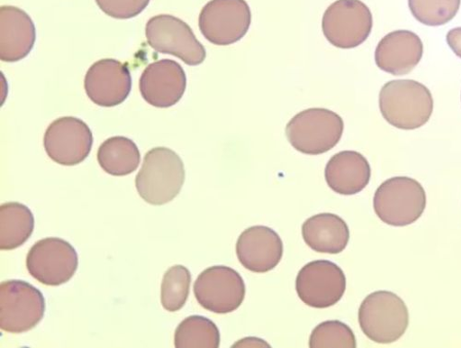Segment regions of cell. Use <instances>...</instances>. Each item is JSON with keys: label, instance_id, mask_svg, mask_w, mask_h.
Segmentation results:
<instances>
[{"label": "cell", "instance_id": "1", "mask_svg": "<svg viewBox=\"0 0 461 348\" xmlns=\"http://www.w3.org/2000/svg\"><path fill=\"white\" fill-rule=\"evenodd\" d=\"M379 108L391 125L411 131L429 123L434 110L432 94L413 80H396L384 86L379 94Z\"/></svg>", "mask_w": 461, "mask_h": 348}, {"label": "cell", "instance_id": "2", "mask_svg": "<svg viewBox=\"0 0 461 348\" xmlns=\"http://www.w3.org/2000/svg\"><path fill=\"white\" fill-rule=\"evenodd\" d=\"M185 179V166L178 154L171 149L157 147L145 154L135 184L146 203L164 206L179 195Z\"/></svg>", "mask_w": 461, "mask_h": 348}, {"label": "cell", "instance_id": "3", "mask_svg": "<svg viewBox=\"0 0 461 348\" xmlns=\"http://www.w3.org/2000/svg\"><path fill=\"white\" fill-rule=\"evenodd\" d=\"M427 207L425 188L415 179L395 177L383 182L374 197V210L378 218L393 226H406L416 222Z\"/></svg>", "mask_w": 461, "mask_h": 348}, {"label": "cell", "instance_id": "4", "mask_svg": "<svg viewBox=\"0 0 461 348\" xmlns=\"http://www.w3.org/2000/svg\"><path fill=\"white\" fill-rule=\"evenodd\" d=\"M343 131L344 124L338 114L316 107L295 114L286 126V136L295 150L319 156L339 143Z\"/></svg>", "mask_w": 461, "mask_h": 348}, {"label": "cell", "instance_id": "5", "mask_svg": "<svg viewBox=\"0 0 461 348\" xmlns=\"http://www.w3.org/2000/svg\"><path fill=\"white\" fill-rule=\"evenodd\" d=\"M358 320L363 333L378 343L398 341L409 326L404 301L390 291H375L362 302Z\"/></svg>", "mask_w": 461, "mask_h": 348}, {"label": "cell", "instance_id": "6", "mask_svg": "<svg viewBox=\"0 0 461 348\" xmlns=\"http://www.w3.org/2000/svg\"><path fill=\"white\" fill-rule=\"evenodd\" d=\"M46 299L43 293L22 280L0 285V328L12 334L33 329L44 318Z\"/></svg>", "mask_w": 461, "mask_h": 348}, {"label": "cell", "instance_id": "7", "mask_svg": "<svg viewBox=\"0 0 461 348\" xmlns=\"http://www.w3.org/2000/svg\"><path fill=\"white\" fill-rule=\"evenodd\" d=\"M149 46L158 53L172 55L189 66H198L206 59V50L184 21L172 15L149 19L145 28Z\"/></svg>", "mask_w": 461, "mask_h": 348}, {"label": "cell", "instance_id": "8", "mask_svg": "<svg viewBox=\"0 0 461 348\" xmlns=\"http://www.w3.org/2000/svg\"><path fill=\"white\" fill-rule=\"evenodd\" d=\"M373 28L369 8L360 0H337L325 12L322 30L334 47L350 50L362 45Z\"/></svg>", "mask_w": 461, "mask_h": 348}, {"label": "cell", "instance_id": "9", "mask_svg": "<svg viewBox=\"0 0 461 348\" xmlns=\"http://www.w3.org/2000/svg\"><path fill=\"white\" fill-rule=\"evenodd\" d=\"M246 0H212L201 12L199 27L215 46L233 45L242 40L251 24Z\"/></svg>", "mask_w": 461, "mask_h": 348}, {"label": "cell", "instance_id": "10", "mask_svg": "<svg viewBox=\"0 0 461 348\" xmlns=\"http://www.w3.org/2000/svg\"><path fill=\"white\" fill-rule=\"evenodd\" d=\"M78 266V253L70 243L59 238L37 242L26 258L29 274L38 282L50 287L68 283Z\"/></svg>", "mask_w": 461, "mask_h": 348}, {"label": "cell", "instance_id": "11", "mask_svg": "<svg viewBox=\"0 0 461 348\" xmlns=\"http://www.w3.org/2000/svg\"><path fill=\"white\" fill-rule=\"evenodd\" d=\"M194 294L207 311L225 315L237 311L246 297V285L236 270L227 266H212L198 277Z\"/></svg>", "mask_w": 461, "mask_h": 348}, {"label": "cell", "instance_id": "12", "mask_svg": "<svg viewBox=\"0 0 461 348\" xmlns=\"http://www.w3.org/2000/svg\"><path fill=\"white\" fill-rule=\"evenodd\" d=\"M346 289L343 270L330 261H314L304 265L296 278V292L307 306L326 308L338 303Z\"/></svg>", "mask_w": 461, "mask_h": 348}, {"label": "cell", "instance_id": "13", "mask_svg": "<svg viewBox=\"0 0 461 348\" xmlns=\"http://www.w3.org/2000/svg\"><path fill=\"white\" fill-rule=\"evenodd\" d=\"M94 143L92 131L80 119L63 117L53 122L44 137L48 156L59 165L72 167L83 163Z\"/></svg>", "mask_w": 461, "mask_h": 348}, {"label": "cell", "instance_id": "14", "mask_svg": "<svg viewBox=\"0 0 461 348\" xmlns=\"http://www.w3.org/2000/svg\"><path fill=\"white\" fill-rule=\"evenodd\" d=\"M132 79L128 64L105 59L91 66L86 79V92L95 105L113 107L122 104L130 96Z\"/></svg>", "mask_w": 461, "mask_h": 348}, {"label": "cell", "instance_id": "15", "mask_svg": "<svg viewBox=\"0 0 461 348\" xmlns=\"http://www.w3.org/2000/svg\"><path fill=\"white\" fill-rule=\"evenodd\" d=\"M186 88L185 72L179 63L162 60L149 64L140 79L143 99L152 106L167 108L177 104Z\"/></svg>", "mask_w": 461, "mask_h": 348}, {"label": "cell", "instance_id": "16", "mask_svg": "<svg viewBox=\"0 0 461 348\" xmlns=\"http://www.w3.org/2000/svg\"><path fill=\"white\" fill-rule=\"evenodd\" d=\"M237 255L250 272H270L281 261L284 243L276 232L267 226L255 225L246 229L238 240Z\"/></svg>", "mask_w": 461, "mask_h": 348}, {"label": "cell", "instance_id": "17", "mask_svg": "<svg viewBox=\"0 0 461 348\" xmlns=\"http://www.w3.org/2000/svg\"><path fill=\"white\" fill-rule=\"evenodd\" d=\"M424 45L420 38L407 30L390 32L378 43L375 60L377 67L395 76L410 73L420 61Z\"/></svg>", "mask_w": 461, "mask_h": 348}, {"label": "cell", "instance_id": "18", "mask_svg": "<svg viewBox=\"0 0 461 348\" xmlns=\"http://www.w3.org/2000/svg\"><path fill=\"white\" fill-rule=\"evenodd\" d=\"M35 41L34 23L24 11L14 6L0 8V60L17 62L25 59Z\"/></svg>", "mask_w": 461, "mask_h": 348}, {"label": "cell", "instance_id": "19", "mask_svg": "<svg viewBox=\"0 0 461 348\" xmlns=\"http://www.w3.org/2000/svg\"><path fill=\"white\" fill-rule=\"evenodd\" d=\"M329 187L341 196H355L369 183L371 168L362 153L343 151L330 159L325 169Z\"/></svg>", "mask_w": 461, "mask_h": 348}, {"label": "cell", "instance_id": "20", "mask_svg": "<svg viewBox=\"0 0 461 348\" xmlns=\"http://www.w3.org/2000/svg\"><path fill=\"white\" fill-rule=\"evenodd\" d=\"M302 235L307 246L321 253H340L350 241L348 224L333 214H320L307 219L303 224Z\"/></svg>", "mask_w": 461, "mask_h": 348}, {"label": "cell", "instance_id": "21", "mask_svg": "<svg viewBox=\"0 0 461 348\" xmlns=\"http://www.w3.org/2000/svg\"><path fill=\"white\" fill-rule=\"evenodd\" d=\"M97 160L107 174L123 177L136 171L140 163V152L132 140L115 136L107 139L99 147Z\"/></svg>", "mask_w": 461, "mask_h": 348}, {"label": "cell", "instance_id": "22", "mask_svg": "<svg viewBox=\"0 0 461 348\" xmlns=\"http://www.w3.org/2000/svg\"><path fill=\"white\" fill-rule=\"evenodd\" d=\"M33 229L34 217L26 206L7 203L0 206V249L12 251L23 246Z\"/></svg>", "mask_w": 461, "mask_h": 348}, {"label": "cell", "instance_id": "23", "mask_svg": "<svg viewBox=\"0 0 461 348\" xmlns=\"http://www.w3.org/2000/svg\"><path fill=\"white\" fill-rule=\"evenodd\" d=\"M175 346L208 347L220 346V332L216 325L210 319L194 316L185 318L175 332Z\"/></svg>", "mask_w": 461, "mask_h": 348}, {"label": "cell", "instance_id": "24", "mask_svg": "<svg viewBox=\"0 0 461 348\" xmlns=\"http://www.w3.org/2000/svg\"><path fill=\"white\" fill-rule=\"evenodd\" d=\"M191 274L183 265H175L167 270L161 287V302L169 313H176L185 306L190 289Z\"/></svg>", "mask_w": 461, "mask_h": 348}, {"label": "cell", "instance_id": "25", "mask_svg": "<svg viewBox=\"0 0 461 348\" xmlns=\"http://www.w3.org/2000/svg\"><path fill=\"white\" fill-rule=\"evenodd\" d=\"M461 0H409L413 17L428 26L449 23L457 14Z\"/></svg>", "mask_w": 461, "mask_h": 348}, {"label": "cell", "instance_id": "26", "mask_svg": "<svg viewBox=\"0 0 461 348\" xmlns=\"http://www.w3.org/2000/svg\"><path fill=\"white\" fill-rule=\"evenodd\" d=\"M310 346L317 347H357L353 330L339 321H327L319 325L312 332Z\"/></svg>", "mask_w": 461, "mask_h": 348}, {"label": "cell", "instance_id": "27", "mask_svg": "<svg viewBox=\"0 0 461 348\" xmlns=\"http://www.w3.org/2000/svg\"><path fill=\"white\" fill-rule=\"evenodd\" d=\"M106 15L120 20H128L140 15L150 0H95Z\"/></svg>", "mask_w": 461, "mask_h": 348}, {"label": "cell", "instance_id": "28", "mask_svg": "<svg viewBox=\"0 0 461 348\" xmlns=\"http://www.w3.org/2000/svg\"><path fill=\"white\" fill-rule=\"evenodd\" d=\"M447 42L452 51L461 59V27L454 28L448 32Z\"/></svg>", "mask_w": 461, "mask_h": 348}, {"label": "cell", "instance_id": "29", "mask_svg": "<svg viewBox=\"0 0 461 348\" xmlns=\"http://www.w3.org/2000/svg\"><path fill=\"white\" fill-rule=\"evenodd\" d=\"M233 346L234 347H238V346H243V347L267 346V347H268V346H270V344L267 343L264 340H261L258 338H254V337H249V338H245V339L238 342Z\"/></svg>", "mask_w": 461, "mask_h": 348}]
</instances>
